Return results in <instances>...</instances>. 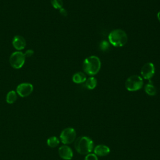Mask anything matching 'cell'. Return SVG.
Segmentation results:
<instances>
[{"mask_svg":"<svg viewBox=\"0 0 160 160\" xmlns=\"http://www.w3.org/2000/svg\"><path fill=\"white\" fill-rule=\"evenodd\" d=\"M58 154L60 158L64 160H71L73 156L72 149L67 145L61 146L58 149Z\"/></svg>","mask_w":160,"mask_h":160,"instance_id":"9c48e42d","label":"cell"},{"mask_svg":"<svg viewBox=\"0 0 160 160\" xmlns=\"http://www.w3.org/2000/svg\"><path fill=\"white\" fill-rule=\"evenodd\" d=\"M76 132L74 128H67L62 131L60 134V139L64 144H69L75 141Z\"/></svg>","mask_w":160,"mask_h":160,"instance_id":"8992f818","label":"cell"},{"mask_svg":"<svg viewBox=\"0 0 160 160\" xmlns=\"http://www.w3.org/2000/svg\"><path fill=\"white\" fill-rule=\"evenodd\" d=\"M155 72V67L153 63L147 62L143 65L141 68V74L143 78L145 79L150 80L154 74Z\"/></svg>","mask_w":160,"mask_h":160,"instance_id":"ba28073f","label":"cell"},{"mask_svg":"<svg viewBox=\"0 0 160 160\" xmlns=\"http://www.w3.org/2000/svg\"><path fill=\"white\" fill-rule=\"evenodd\" d=\"M72 81L76 84H80L84 82L87 78L86 74L82 72H77L72 76Z\"/></svg>","mask_w":160,"mask_h":160,"instance_id":"7c38bea8","label":"cell"},{"mask_svg":"<svg viewBox=\"0 0 160 160\" xmlns=\"http://www.w3.org/2000/svg\"><path fill=\"white\" fill-rule=\"evenodd\" d=\"M12 44L13 47L17 50L23 49L26 44L25 39L20 35H16L14 37Z\"/></svg>","mask_w":160,"mask_h":160,"instance_id":"30bf717a","label":"cell"},{"mask_svg":"<svg viewBox=\"0 0 160 160\" xmlns=\"http://www.w3.org/2000/svg\"><path fill=\"white\" fill-rule=\"evenodd\" d=\"M33 91V86L29 82H22L19 84L16 88V92L21 97H27L30 95Z\"/></svg>","mask_w":160,"mask_h":160,"instance_id":"52a82bcc","label":"cell"},{"mask_svg":"<svg viewBox=\"0 0 160 160\" xmlns=\"http://www.w3.org/2000/svg\"><path fill=\"white\" fill-rule=\"evenodd\" d=\"M144 91L149 96H154L156 94V88L151 81H149V83L146 84L144 87Z\"/></svg>","mask_w":160,"mask_h":160,"instance_id":"4fadbf2b","label":"cell"},{"mask_svg":"<svg viewBox=\"0 0 160 160\" xmlns=\"http://www.w3.org/2000/svg\"><path fill=\"white\" fill-rule=\"evenodd\" d=\"M59 13L63 16H66L68 15V12H67L66 10L63 8H62L59 9Z\"/></svg>","mask_w":160,"mask_h":160,"instance_id":"44dd1931","label":"cell"},{"mask_svg":"<svg viewBox=\"0 0 160 160\" xmlns=\"http://www.w3.org/2000/svg\"><path fill=\"white\" fill-rule=\"evenodd\" d=\"M59 143V139L56 136H52L48 139L47 140V144L48 146L51 148H55L56 147Z\"/></svg>","mask_w":160,"mask_h":160,"instance_id":"2e32d148","label":"cell"},{"mask_svg":"<svg viewBox=\"0 0 160 160\" xmlns=\"http://www.w3.org/2000/svg\"><path fill=\"white\" fill-rule=\"evenodd\" d=\"M84 160H98V156L95 154L89 153L86 156Z\"/></svg>","mask_w":160,"mask_h":160,"instance_id":"d6986e66","label":"cell"},{"mask_svg":"<svg viewBox=\"0 0 160 160\" xmlns=\"http://www.w3.org/2000/svg\"><path fill=\"white\" fill-rule=\"evenodd\" d=\"M110 152V149L106 145L99 144L96 146L94 149V154L99 156H105L109 154Z\"/></svg>","mask_w":160,"mask_h":160,"instance_id":"8fae6325","label":"cell"},{"mask_svg":"<svg viewBox=\"0 0 160 160\" xmlns=\"http://www.w3.org/2000/svg\"><path fill=\"white\" fill-rule=\"evenodd\" d=\"M34 54V51L32 49H28L25 53H24V56L25 57H27V58H29V57H31Z\"/></svg>","mask_w":160,"mask_h":160,"instance_id":"ffe728a7","label":"cell"},{"mask_svg":"<svg viewBox=\"0 0 160 160\" xmlns=\"http://www.w3.org/2000/svg\"><path fill=\"white\" fill-rule=\"evenodd\" d=\"M143 85L142 78L138 75L129 76L125 82L126 89L129 91H136L141 89Z\"/></svg>","mask_w":160,"mask_h":160,"instance_id":"277c9868","label":"cell"},{"mask_svg":"<svg viewBox=\"0 0 160 160\" xmlns=\"http://www.w3.org/2000/svg\"><path fill=\"white\" fill-rule=\"evenodd\" d=\"M26 57L24 54L21 51H16L12 52L9 58V62L11 66L14 69L21 68L25 62Z\"/></svg>","mask_w":160,"mask_h":160,"instance_id":"5b68a950","label":"cell"},{"mask_svg":"<svg viewBox=\"0 0 160 160\" xmlns=\"http://www.w3.org/2000/svg\"><path fill=\"white\" fill-rule=\"evenodd\" d=\"M101 66V61L98 56H90L84 60L82 68L87 74L93 76L99 71Z\"/></svg>","mask_w":160,"mask_h":160,"instance_id":"6da1fadb","label":"cell"},{"mask_svg":"<svg viewBox=\"0 0 160 160\" xmlns=\"http://www.w3.org/2000/svg\"><path fill=\"white\" fill-rule=\"evenodd\" d=\"M86 87L89 89H93L97 86V79L94 77H89L85 81Z\"/></svg>","mask_w":160,"mask_h":160,"instance_id":"5bb4252c","label":"cell"},{"mask_svg":"<svg viewBox=\"0 0 160 160\" xmlns=\"http://www.w3.org/2000/svg\"><path fill=\"white\" fill-rule=\"evenodd\" d=\"M157 18H158V20L160 21V11L158 12V14H157Z\"/></svg>","mask_w":160,"mask_h":160,"instance_id":"7402d4cb","label":"cell"},{"mask_svg":"<svg viewBox=\"0 0 160 160\" xmlns=\"http://www.w3.org/2000/svg\"><path fill=\"white\" fill-rule=\"evenodd\" d=\"M16 99H17V94L14 91L12 90L8 92L6 99V102L8 104L14 103L16 101Z\"/></svg>","mask_w":160,"mask_h":160,"instance_id":"9a60e30c","label":"cell"},{"mask_svg":"<svg viewBox=\"0 0 160 160\" xmlns=\"http://www.w3.org/2000/svg\"><path fill=\"white\" fill-rule=\"evenodd\" d=\"M99 48H100L101 50H102L103 51H106L109 49V44L108 43V41H106L105 40L102 41L99 44Z\"/></svg>","mask_w":160,"mask_h":160,"instance_id":"ac0fdd59","label":"cell"},{"mask_svg":"<svg viewBox=\"0 0 160 160\" xmlns=\"http://www.w3.org/2000/svg\"><path fill=\"white\" fill-rule=\"evenodd\" d=\"M108 39L110 44L115 47H122L128 41V36L126 32L121 29L112 30L108 35Z\"/></svg>","mask_w":160,"mask_h":160,"instance_id":"3957f363","label":"cell"},{"mask_svg":"<svg viewBox=\"0 0 160 160\" xmlns=\"http://www.w3.org/2000/svg\"><path fill=\"white\" fill-rule=\"evenodd\" d=\"M51 2L54 8L60 9L62 8L63 2L62 0H51Z\"/></svg>","mask_w":160,"mask_h":160,"instance_id":"e0dca14e","label":"cell"},{"mask_svg":"<svg viewBox=\"0 0 160 160\" xmlns=\"http://www.w3.org/2000/svg\"><path fill=\"white\" fill-rule=\"evenodd\" d=\"M94 142L87 136H80L75 139L74 148L76 151L82 155L89 154L93 149Z\"/></svg>","mask_w":160,"mask_h":160,"instance_id":"7a4b0ae2","label":"cell"}]
</instances>
